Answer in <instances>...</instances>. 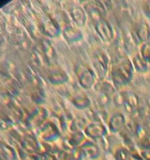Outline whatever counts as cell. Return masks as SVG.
<instances>
[{
	"mask_svg": "<svg viewBox=\"0 0 150 160\" xmlns=\"http://www.w3.org/2000/svg\"><path fill=\"white\" fill-rule=\"evenodd\" d=\"M28 79H29L30 82L33 84L34 86H36V87H38L39 85L41 84V80L40 78H38V75L35 74L34 71L29 70H28Z\"/></svg>",
	"mask_w": 150,
	"mask_h": 160,
	"instance_id": "obj_24",
	"label": "cell"
},
{
	"mask_svg": "<svg viewBox=\"0 0 150 160\" xmlns=\"http://www.w3.org/2000/svg\"><path fill=\"white\" fill-rule=\"evenodd\" d=\"M83 138L84 137H83L82 134L78 132L75 133V134L72 136L71 138H70V144H71L72 145H73V146H76V145H79V144H81V142H82Z\"/></svg>",
	"mask_w": 150,
	"mask_h": 160,
	"instance_id": "obj_27",
	"label": "cell"
},
{
	"mask_svg": "<svg viewBox=\"0 0 150 160\" xmlns=\"http://www.w3.org/2000/svg\"><path fill=\"white\" fill-rule=\"evenodd\" d=\"M114 103L117 106H123L128 112H134L138 109V98L131 92H121L114 95Z\"/></svg>",
	"mask_w": 150,
	"mask_h": 160,
	"instance_id": "obj_3",
	"label": "cell"
},
{
	"mask_svg": "<svg viewBox=\"0 0 150 160\" xmlns=\"http://www.w3.org/2000/svg\"><path fill=\"white\" fill-rule=\"evenodd\" d=\"M75 73L80 84L84 88L88 89L94 84L95 80V72L86 64L79 62L75 66Z\"/></svg>",
	"mask_w": 150,
	"mask_h": 160,
	"instance_id": "obj_2",
	"label": "cell"
},
{
	"mask_svg": "<svg viewBox=\"0 0 150 160\" xmlns=\"http://www.w3.org/2000/svg\"><path fill=\"white\" fill-rule=\"evenodd\" d=\"M40 28L42 32L48 37H57L60 33V28L58 23L48 16H44L41 19Z\"/></svg>",
	"mask_w": 150,
	"mask_h": 160,
	"instance_id": "obj_7",
	"label": "cell"
},
{
	"mask_svg": "<svg viewBox=\"0 0 150 160\" xmlns=\"http://www.w3.org/2000/svg\"><path fill=\"white\" fill-rule=\"evenodd\" d=\"M23 149L29 153H34L38 150V143L37 140L31 135H26L22 141Z\"/></svg>",
	"mask_w": 150,
	"mask_h": 160,
	"instance_id": "obj_18",
	"label": "cell"
},
{
	"mask_svg": "<svg viewBox=\"0 0 150 160\" xmlns=\"http://www.w3.org/2000/svg\"><path fill=\"white\" fill-rule=\"evenodd\" d=\"M2 152L4 153L6 157H7L9 159H16V153L13 151V149H12V148H10L8 145L2 144Z\"/></svg>",
	"mask_w": 150,
	"mask_h": 160,
	"instance_id": "obj_25",
	"label": "cell"
},
{
	"mask_svg": "<svg viewBox=\"0 0 150 160\" xmlns=\"http://www.w3.org/2000/svg\"><path fill=\"white\" fill-rule=\"evenodd\" d=\"M141 55L150 63V42H145L143 44L141 48Z\"/></svg>",
	"mask_w": 150,
	"mask_h": 160,
	"instance_id": "obj_23",
	"label": "cell"
},
{
	"mask_svg": "<svg viewBox=\"0 0 150 160\" xmlns=\"http://www.w3.org/2000/svg\"><path fill=\"white\" fill-rule=\"evenodd\" d=\"M116 156L117 160H142V158L139 157L138 156L130 152L124 148L118 150Z\"/></svg>",
	"mask_w": 150,
	"mask_h": 160,
	"instance_id": "obj_22",
	"label": "cell"
},
{
	"mask_svg": "<svg viewBox=\"0 0 150 160\" xmlns=\"http://www.w3.org/2000/svg\"><path fill=\"white\" fill-rule=\"evenodd\" d=\"M84 10L88 12V16L92 20L95 22L104 19V16L106 15V8L103 3L99 1L89 2L84 5Z\"/></svg>",
	"mask_w": 150,
	"mask_h": 160,
	"instance_id": "obj_5",
	"label": "cell"
},
{
	"mask_svg": "<svg viewBox=\"0 0 150 160\" xmlns=\"http://www.w3.org/2000/svg\"><path fill=\"white\" fill-rule=\"evenodd\" d=\"M71 102L73 106L79 109H86V108L89 107L91 104L90 99L88 98V97L84 95H77L74 98H72Z\"/></svg>",
	"mask_w": 150,
	"mask_h": 160,
	"instance_id": "obj_19",
	"label": "cell"
},
{
	"mask_svg": "<svg viewBox=\"0 0 150 160\" xmlns=\"http://www.w3.org/2000/svg\"><path fill=\"white\" fill-rule=\"evenodd\" d=\"M42 160H57V159H56V158L55 157V156H52V155L45 154V156H43V158H42Z\"/></svg>",
	"mask_w": 150,
	"mask_h": 160,
	"instance_id": "obj_29",
	"label": "cell"
},
{
	"mask_svg": "<svg viewBox=\"0 0 150 160\" xmlns=\"http://www.w3.org/2000/svg\"><path fill=\"white\" fill-rule=\"evenodd\" d=\"M142 9L145 16L150 19V0L149 1H145L142 5Z\"/></svg>",
	"mask_w": 150,
	"mask_h": 160,
	"instance_id": "obj_28",
	"label": "cell"
},
{
	"mask_svg": "<svg viewBox=\"0 0 150 160\" xmlns=\"http://www.w3.org/2000/svg\"><path fill=\"white\" fill-rule=\"evenodd\" d=\"M95 88L98 91L99 93L102 94L103 95H112L115 92V89H114L113 86L110 84V83L107 82V81H100L95 86Z\"/></svg>",
	"mask_w": 150,
	"mask_h": 160,
	"instance_id": "obj_21",
	"label": "cell"
},
{
	"mask_svg": "<svg viewBox=\"0 0 150 160\" xmlns=\"http://www.w3.org/2000/svg\"><path fill=\"white\" fill-rule=\"evenodd\" d=\"M84 132L88 137L92 139H98L106 135V129L101 123H93L86 127Z\"/></svg>",
	"mask_w": 150,
	"mask_h": 160,
	"instance_id": "obj_11",
	"label": "cell"
},
{
	"mask_svg": "<svg viewBox=\"0 0 150 160\" xmlns=\"http://www.w3.org/2000/svg\"><path fill=\"white\" fill-rule=\"evenodd\" d=\"M80 149H81L83 155H84L87 157L91 158V159L96 158L99 154L98 147L95 144L90 142H86L85 143H83Z\"/></svg>",
	"mask_w": 150,
	"mask_h": 160,
	"instance_id": "obj_17",
	"label": "cell"
},
{
	"mask_svg": "<svg viewBox=\"0 0 150 160\" xmlns=\"http://www.w3.org/2000/svg\"><path fill=\"white\" fill-rule=\"evenodd\" d=\"M69 12H70L72 20L78 27H83L85 24L87 17H86V12L84 9L75 5L70 8Z\"/></svg>",
	"mask_w": 150,
	"mask_h": 160,
	"instance_id": "obj_14",
	"label": "cell"
},
{
	"mask_svg": "<svg viewBox=\"0 0 150 160\" xmlns=\"http://www.w3.org/2000/svg\"><path fill=\"white\" fill-rule=\"evenodd\" d=\"M47 111L44 108L39 107L36 109L28 118V124L30 127H38L42 124L46 119Z\"/></svg>",
	"mask_w": 150,
	"mask_h": 160,
	"instance_id": "obj_12",
	"label": "cell"
},
{
	"mask_svg": "<svg viewBox=\"0 0 150 160\" xmlns=\"http://www.w3.org/2000/svg\"><path fill=\"white\" fill-rule=\"evenodd\" d=\"M144 160H150V157H148V156H145V159Z\"/></svg>",
	"mask_w": 150,
	"mask_h": 160,
	"instance_id": "obj_30",
	"label": "cell"
},
{
	"mask_svg": "<svg viewBox=\"0 0 150 160\" xmlns=\"http://www.w3.org/2000/svg\"><path fill=\"white\" fill-rule=\"evenodd\" d=\"M92 64L98 78L103 79L109 69V59L102 50L95 51L92 56Z\"/></svg>",
	"mask_w": 150,
	"mask_h": 160,
	"instance_id": "obj_4",
	"label": "cell"
},
{
	"mask_svg": "<svg viewBox=\"0 0 150 160\" xmlns=\"http://www.w3.org/2000/svg\"><path fill=\"white\" fill-rule=\"evenodd\" d=\"M139 143L143 148L146 149H150V134L148 133H142V135L141 136Z\"/></svg>",
	"mask_w": 150,
	"mask_h": 160,
	"instance_id": "obj_26",
	"label": "cell"
},
{
	"mask_svg": "<svg viewBox=\"0 0 150 160\" xmlns=\"http://www.w3.org/2000/svg\"><path fill=\"white\" fill-rule=\"evenodd\" d=\"M110 75L112 83L116 87L126 85L132 79V62L127 58L117 59L111 67Z\"/></svg>",
	"mask_w": 150,
	"mask_h": 160,
	"instance_id": "obj_1",
	"label": "cell"
},
{
	"mask_svg": "<svg viewBox=\"0 0 150 160\" xmlns=\"http://www.w3.org/2000/svg\"><path fill=\"white\" fill-rule=\"evenodd\" d=\"M41 47L42 50V55L46 63L49 65H55L57 60V55L55 51L54 47L48 39H42L41 41Z\"/></svg>",
	"mask_w": 150,
	"mask_h": 160,
	"instance_id": "obj_8",
	"label": "cell"
},
{
	"mask_svg": "<svg viewBox=\"0 0 150 160\" xmlns=\"http://www.w3.org/2000/svg\"><path fill=\"white\" fill-rule=\"evenodd\" d=\"M125 125L124 117L121 113H116L112 116L109 122V127L112 132H119Z\"/></svg>",
	"mask_w": 150,
	"mask_h": 160,
	"instance_id": "obj_16",
	"label": "cell"
},
{
	"mask_svg": "<svg viewBox=\"0 0 150 160\" xmlns=\"http://www.w3.org/2000/svg\"><path fill=\"white\" fill-rule=\"evenodd\" d=\"M59 135V131L56 125L52 123H48L44 125L40 131V136L46 142L55 141Z\"/></svg>",
	"mask_w": 150,
	"mask_h": 160,
	"instance_id": "obj_13",
	"label": "cell"
},
{
	"mask_svg": "<svg viewBox=\"0 0 150 160\" xmlns=\"http://www.w3.org/2000/svg\"><path fill=\"white\" fill-rule=\"evenodd\" d=\"M47 78L52 84H62L69 80L68 75L61 68L50 69L47 73Z\"/></svg>",
	"mask_w": 150,
	"mask_h": 160,
	"instance_id": "obj_10",
	"label": "cell"
},
{
	"mask_svg": "<svg viewBox=\"0 0 150 160\" xmlns=\"http://www.w3.org/2000/svg\"><path fill=\"white\" fill-rule=\"evenodd\" d=\"M62 33H63L64 38H65L66 40L67 41V42H69V43L77 42L82 38V34H81V32L80 31V30L74 28V27L70 26V25L66 26L65 28H64Z\"/></svg>",
	"mask_w": 150,
	"mask_h": 160,
	"instance_id": "obj_15",
	"label": "cell"
},
{
	"mask_svg": "<svg viewBox=\"0 0 150 160\" xmlns=\"http://www.w3.org/2000/svg\"><path fill=\"white\" fill-rule=\"evenodd\" d=\"M95 29L98 37L105 42H109L113 38V29L108 20L102 19L95 22Z\"/></svg>",
	"mask_w": 150,
	"mask_h": 160,
	"instance_id": "obj_6",
	"label": "cell"
},
{
	"mask_svg": "<svg viewBox=\"0 0 150 160\" xmlns=\"http://www.w3.org/2000/svg\"><path fill=\"white\" fill-rule=\"evenodd\" d=\"M133 65L134 68L139 72H146L148 70V62L143 58L141 54H137L133 58Z\"/></svg>",
	"mask_w": 150,
	"mask_h": 160,
	"instance_id": "obj_20",
	"label": "cell"
},
{
	"mask_svg": "<svg viewBox=\"0 0 150 160\" xmlns=\"http://www.w3.org/2000/svg\"><path fill=\"white\" fill-rule=\"evenodd\" d=\"M134 37L138 43L147 42L150 38V28L144 20H140L134 27Z\"/></svg>",
	"mask_w": 150,
	"mask_h": 160,
	"instance_id": "obj_9",
	"label": "cell"
}]
</instances>
